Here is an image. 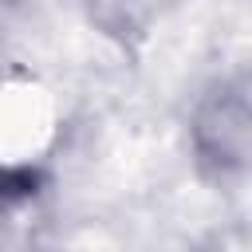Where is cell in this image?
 <instances>
[{"label": "cell", "mask_w": 252, "mask_h": 252, "mask_svg": "<svg viewBox=\"0 0 252 252\" xmlns=\"http://www.w3.org/2000/svg\"><path fill=\"white\" fill-rule=\"evenodd\" d=\"M35 193V177L24 173V169H4L0 173V201H12V197H28Z\"/></svg>", "instance_id": "cell-1"}]
</instances>
